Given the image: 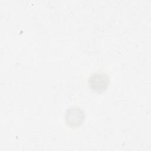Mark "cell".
Segmentation results:
<instances>
[{
  "label": "cell",
  "mask_w": 151,
  "mask_h": 151,
  "mask_svg": "<svg viewBox=\"0 0 151 151\" xmlns=\"http://www.w3.org/2000/svg\"><path fill=\"white\" fill-rule=\"evenodd\" d=\"M110 77L102 72L91 74L88 79V84L90 89L97 93H102L106 91L110 84Z\"/></svg>",
  "instance_id": "1"
},
{
  "label": "cell",
  "mask_w": 151,
  "mask_h": 151,
  "mask_svg": "<svg viewBox=\"0 0 151 151\" xmlns=\"http://www.w3.org/2000/svg\"><path fill=\"white\" fill-rule=\"evenodd\" d=\"M86 118L84 110L78 106L68 107L65 112V122L70 127H77L81 126Z\"/></svg>",
  "instance_id": "2"
}]
</instances>
